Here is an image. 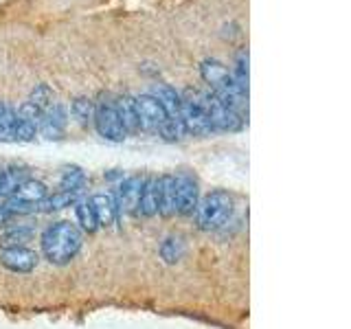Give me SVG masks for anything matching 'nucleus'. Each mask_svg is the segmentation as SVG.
I'll list each match as a JSON object with an SVG mask.
<instances>
[{"instance_id":"obj_1","label":"nucleus","mask_w":351,"mask_h":329,"mask_svg":"<svg viewBox=\"0 0 351 329\" xmlns=\"http://www.w3.org/2000/svg\"><path fill=\"white\" fill-rule=\"evenodd\" d=\"M84 246V233L77 224L71 222H53L44 228L40 237V248L44 259H49L55 266H66L71 263Z\"/></svg>"},{"instance_id":"obj_2","label":"nucleus","mask_w":351,"mask_h":329,"mask_svg":"<svg viewBox=\"0 0 351 329\" xmlns=\"http://www.w3.org/2000/svg\"><path fill=\"white\" fill-rule=\"evenodd\" d=\"M200 75L202 80L208 84L211 93L228 106L230 110H235L241 117L248 112V93L241 90L237 82L233 80V73H230L222 62L217 60H204L200 64Z\"/></svg>"},{"instance_id":"obj_3","label":"nucleus","mask_w":351,"mask_h":329,"mask_svg":"<svg viewBox=\"0 0 351 329\" xmlns=\"http://www.w3.org/2000/svg\"><path fill=\"white\" fill-rule=\"evenodd\" d=\"M195 224L202 230H217L222 228L230 215H233V197L226 191H211L197 200L195 206Z\"/></svg>"},{"instance_id":"obj_4","label":"nucleus","mask_w":351,"mask_h":329,"mask_svg":"<svg viewBox=\"0 0 351 329\" xmlns=\"http://www.w3.org/2000/svg\"><path fill=\"white\" fill-rule=\"evenodd\" d=\"M191 95L193 101L204 110V114L211 121L213 132H239L244 127V117L235 110H230L228 106H224L219 99L211 93V90H186Z\"/></svg>"},{"instance_id":"obj_5","label":"nucleus","mask_w":351,"mask_h":329,"mask_svg":"<svg viewBox=\"0 0 351 329\" xmlns=\"http://www.w3.org/2000/svg\"><path fill=\"white\" fill-rule=\"evenodd\" d=\"M93 123H95V130L99 132V136H104L106 141H125L128 138V132L121 123V119L117 114V108H114V101H101L95 103V117H93Z\"/></svg>"},{"instance_id":"obj_6","label":"nucleus","mask_w":351,"mask_h":329,"mask_svg":"<svg viewBox=\"0 0 351 329\" xmlns=\"http://www.w3.org/2000/svg\"><path fill=\"white\" fill-rule=\"evenodd\" d=\"M178 119L184 127V134H191V136H208L213 134V127H211V121L204 114V110L197 106L189 93H182L180 95V112Z\"/></svg>"},{"instance_id":"obj_7","label":"nucleus","mask_w":351,"mask_h":329,"mask_svg":"<svg viewBox=\"0 0 351 329\" xmlns=\"http://www.w3.org/2000/svg\"><path fill=\"white\" fill-rule=\"evenodd\" d=\"M134 112H136V121H138V130L156 132V134L165 121L169 119V114L165 112V108L158 103V99L152 97L149 93L134 97Z\"/></svg>"},{"instance_id":"obj_8","label":"nucleus","mask_w":351,"mask_h":329,"mask_svg":"<svg viewBox=\"0 0 351 329\" xmlns=\"http://www.w3.org/2000/svg\"><path fill=\"white\" fill-rule=\"evenodd\" d=\"M173 191H176V213L193 215L197 200H200V184H197V180L191 173H176Z\"/></svg>"},{"instance_id":"obj_9","label":"nucleus","mask_w":351,"mask_h":329,"mask_svg":"<svg viewBox=\"0 0 351 329\" xmlns=\"http://www.w3.org/2000/svg\"><path fill=\"white\" fill-rule=\"evenodd\" d=\"M143 184H145V178L143 175H130V178H123L121 184L117 186L114 195V202H117V211L119 217L121 215H136V208H138V200H141V193H143Z\"/></svg>"},{"instance_id":"obj_10","label":"nucleus","mask_w":351,"mask_h":329,"mask_svg":"<svg viewBox=\"0 0 351 329\" xmlns=\"http://www.w3.org/2000/svg\"><path fill=\"white\" fill-rule=\"evenodd\" d=\"M42 112L31 101H25L16 110V127H14V141L31 143L38 136Z\"/></svg>"},{"instance_id":"obj_11","label":"nucleus","mask_w":351,"mask_h":329,"mask_svg":"<svg viewBox=\"0 0 351 329\" xmlns=\"http://www.w3.org/2000/svg\"><path fill=\"white\" fill-rule=\"evenodd\" d=\"M66 123H69V114H66V108L62 103H51L40 117V127L38 132L49 141H58L64 136Z\"/></svg>"},{"instance_id":"obj_12","label":"nucleus","mask_w":351,"mask_h":329,"mask_svg":"<svg viewBox=\"0 0 351 329\" xmlns=\"http://www.w3.org/2000/svg\"><path fill=\"white\" fill-rule=\"evenodd\" d=\"M0 263L11 270V272H18V274H27L31 270L38 268L40 263V255L38 252L29 250L27 246H18V248H3L0 252Z\"/></svg>"},{"instance_id":"obj_13","label":"nucleus","mask_w":351,"mask_h":329,"mask_svg":"<svg viewBox=\"0 0 351 329\" xmlns=\"http://www.w3.org/2000/svg\"><path fill=\"white\" fill-rule=\"evenodd\" d=\"M49 195V189H47V184L40 182V180H25L22 182L18 189L11 193L7 200L11 202H16V204H25L29 208H33L36 211V206L44 200V197Z\"/></svg>"},{"instance_id":"obj_14","label":"nucleus","mask_w":351,"mask_h":329,"mask_svg":"<svg viewBox=\"0 0 351 329\" xmlns=\"http://www.w3.org/2000/svg\"><path fill=\"white\" fill-rule=\"evenodd\" d=\"M88 204H90L99 226H112L119 219L117 202L112 193H95L90 200H88Z\"/></svg>"},{"instance_id":"obj_15","label":"nucleus","mask_w":351,"mask_h":329,"mask_svg":"<svg viewBox=\"0 0 351 329\" xmlns=\"http://www.w3.org/2000/svg\"><path fill=\"white\" fill-rule=\"evenodd\" d=\"M156 193H158V213L162 217H173L176 215L173 175H160V178H156Z\"/></svg>"},{"instance_id":"obj_16","label":"nucleus","mask_w":351,"mask_h":329,"mask_svg":"<svg viewBox=\"0 0 351 329\" xmlns=\"http://www.w3.org/2000/svg\"><path fill=\"white\" fill-rule=\"evenodd\" d=\"M149 95L158 99V103L165 108V112H167L169 117H178V112H180V93H176V88H171L167 84H154Z\"/></svg>"},{"instance_id":"obj_17","label":"nucleus","mask_w":351,"mask_h":329,"mask_svg":"<svg viewBox=\"0 0 351 329\" xmlns=\"http://www.w3.org/2000/svg\"><path fill=\"white\" fill-rule=\"evenodd\" d=\"M136 215H143V217L158 215L156 178H145V184H143V193H141V200H138V208H136Z\"/></svg>"},{"instance_id":"obj_18","label":"nucleus","mask_w":351,"mask_h":329,"mask_svg":"<svg viewBox=\"0 0 351 329\" xmlns=\"http://www.w3.org/2000/svg\"><path fill=\"white\" fill-rule=\"evenodd\" d=\"M29 180V171L22 167H5L0 169V197H7L14 193L18 186Z\"/></svg>"},{"instance_id":"obj_19","label":"nucleus","mask_w":351,"mask_h":329,"mask_svg":"<svg viewBox=\"0 0 351 329\" xmlns=\"http://www.w3.org/2000/svg\"><path fill=\"white\" fill-rule=\"evenodd\" d=\"M77 202H80V193H73V191H55L53 195L44 197V200L36 206V211L51 213V211H60V208H66V206H75Z\"/></svg>"},{"instance_id":"obj_20","label":"nucleus","mask_w":351,"mask_h":329,"mask_svg":"<svg viewBox=\"0 0 351 329\" xmlns=\"http://www.w3.org/2000/svg\"><path fill=\"white\" fill-rule=\"evenodd\" d=\"M114 108H117V114H119L128 134L138 132V121H136V112H134V97H130V95L119 97L114 101Z\"/></svg>"},{"instance_id":"obj_21","label":"nucleus","mask_w":351,"mask_h":329,"mask_svg":"<svg viewBox=\"0 0 351 329\" xmlns=\"http://www.w3.org/2000/svg\"><path fill=\"white\" fill-rule=\"evenodd\" d=\"M86 184V173L82 167L71 164V167H64L62 178H60V191H73V193H82Z\"/></svg>"},{"instance_id":"obj_22","label":"nucleus","mask_w":351,"mask_h":329,"mask_svg":"<svg viewBox=\"0 0 351 329\" xmlns=\"http://www.w3.org/2000/svg\"><path fill=\"white\" fill-rule=\"evenodd\" d=\"M71 114L73 119L80 123L82 127H86L88 123H93V117H95V101L88 97H77L75 101L71 103Z\"/></svg>"},{"instance_id":"obj_23","label":"nucleus","mask_w":351,"mask_h":329,"mask_svg":"<svg viewBox=\"0 0 351 329\" xmlns=\"http://www.w3.org/2000/svg\"><path fill=\"white\" fill-rule=\"evenodd\" d=\"M33 228L29 226H16V228H9L7 233L0 237V246L3 248H18V246H25L27 241L33 239Z\"/></svg>"},{"instance_id":"obj_24","label":"nucleus","mask_w":351,"mask_h":329,"mask_svg":"<svg viewBox=\"0 0 351 329\" xmlns=\"http://www.w3.org/2000/svg\"><path fill=\"white\" fill-rule=\"evenodd\" d=\"M14 127H16V110L9 103L0 101V141L3 143L14 141Z\"/></svg>"},{"instance_id":"obj_25","label":"nucleus","mask_w":351,"mask_h":329,"mask_svg":"<svg viewBox=\"0 0 351 329\" xmlns=\"http://www.w3.org/2000/svg\"><path fill=\"white\" fill-rule=\"evenodd\" d=\"M75 215H77V224H80V230H86V233H95V230L99 228L97 217L93 213L90 204H88V200H80V202L75 204Z\"/></svg>"},{"instance_id":"obj_26","label":"nucleus","mask_w":351,"mask_h":329,"mask_svg":"<svg viewBox=\"0 0 351 329\" xmlns=\"http://www.w3.org/2000/svg\"><path fill=\"white\" fill-rule=\"evenodd\" d=\"M182 255H184V241L180 237H167L160 244V257L165 259V263L180 261Z\"/></svg>"},{"instance_id":"obj_27","label":"nucleus","mask_w":351,"mask_h":329,"mask_svg":"<svg viewBox=\"0 0 351 329\" xmlns=\"http://www.w3.org/2000/svg\"><path fill=\"white\" fill-rule=\"evenodd\" d=\"M233 73V80L237 82V86L241 90L248 93V49H241L235 55V69L230 71Z\"/></svg>"},{"instance_id":"obj_28","label":"nucleus","mask_w":351,"mask_h":329,"mask_svg":"<svg viewBox=\"0 0 351 329\" xmlns=\"http://www.w3.org/2000/svg\"><path fill=\"white\" fill-rule=\"evenodd\" d=\"M158 134L165 138V141H180L184 136V127L180 123L178 117H169L167 121L162 123V127L158 130Z\"/></svg>"},{"instance_id":"obj_29","label":"nucleus","mask_w":351,"mask_h":329,"mask_svg":"<svg viewBox=\"0 0 351 329\" xmlns=\"http://www.w3.org/2000/svg\"><path fill=\"white\" fill-rule=\"evenodd\" d=\"M29 101L36 106L40 112H44V110H47L53 103V90L47 84H40V86H36V90L31 93Z\"/></svg>"},{"instance_id":"obj_30","label":"nucleus","mask_w":351,"mask_h":329,"mask_svg":"<svg viewBox=\"0 0 351 329\" xmlns=\"http://www.w3.org/2000/svg\"><path fill=\"white\" fill-rule=\"evenodd\" d=\"M14 217H16V213L11 211V206L7 204V200H5V202H0V228H7Z\"/></svg>"}]
</instances>
